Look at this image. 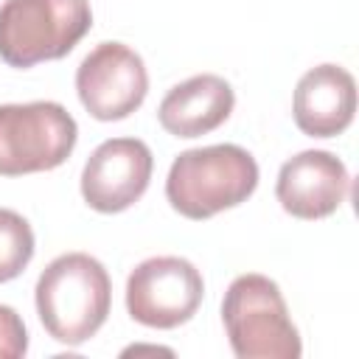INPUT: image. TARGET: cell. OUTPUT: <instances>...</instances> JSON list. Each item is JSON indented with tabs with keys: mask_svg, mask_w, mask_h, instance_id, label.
Returning a JSON list of instances; mask_svg holds the SVG:
<instances>
[{
	"mask_svg": "<svg viewBox=\"0 0 359 359\" xmlns=\"http://www.w3.org/2000/svg\"><path fill=\"white\" fill-rule=\"evenodd\" d=\"M36 314L62 345H81L107 323L112 280L104 264L87 252L53 258L36 280Z\"/></svg>",
	"mask_w": 359,
	"mask_h": 359,
	"instance_id": "cell-1",
	"label": "cell"
},
{
	"mask_svg": "<svg viewBox=\"0 0 359 359\" xmlns=\"http://www.w3.org/2000/svg\"><path fill=\"white\" fill-rule=\"evenodd\" d=\"M255 185V157L241 146L216 143L177 154L165 180V199L180 216L202 222L247 202Z\"/></svg>",
	"mask_w": 359,
	"mask_h": 359,
	"instance_id": "cell-2",
	"label": "cell"
},
{
	"mask_svg": "<svg viewBox=\"0 0 359 359\" xmlns=\"http://www.w3.org/2000/svg\"><path fill=\"white\" fill-rule=\"evenodd\" d=\"M222 320L238 359H297L303 353L286 300L266 275H238L224 292Z\"/></svg>",
	"mask_w": 359,
	"mask_h": 359,
	"instance_id": "cell-3",
	"label": "cell"
},
{
	"mask_svg": "<svg viewBox=\"0 0 359 359\" xmlns=\"http://www.w3.org/2000/svg\"><path fill=\"white\" fill-rule=\"evenodd\" d=\"M87 0H6L0 6V59L34 67L67 56L90 31Z\"/></svg>",
	"mask_w": 359,
	"mask_h": 359,
	"instance_id": "cell-4",
	"label": "cell"
},
{
	"mask_svg": "<svg viewBox=\"0 0 359 359\" xmlns=\"http://www.w3.org/2000/svg\"><path fill=\"white\" fill-rule=\"evenodd\" d=\"M79 137L73 115L56 101L0 104V177L62 165Z\"/></svg>",
	"mask_w": 359,
	"mask_h": 359,
	"instance_id": "cell-5",
	"label": "cell"
},
{
	"mask_svg": "<svg viewBox=\"0 0 359 359\" xmlns=\"http://www.w3.org/2000/svg\"><path fill=\"white\" fill-rule=\"evenodd\" d=\"M205 294L199 269L177 255H157L137 264L126 280L129 317L149 328H177L188 323Z\"/></svg>",
	"mask_w": 359,
	"mask_h": 359,
	"instance_id": "cell-6",
	"label": "cell"
},
{
	"mask_svg": "<svg viewBox=\"0 0 359 359\" xmlns=\"http://www.w3.org/2000/svg\"><path fill=\"white\" fill-rule=\"evenodd\" d=\"M76 93L95 121H123L143 104L149 73L129 45L101 42L81 59L76 70Z\"/></svg>",
	"mask_w": 359,
	"mask_h": 359,
	"instance_id": "cell-7",
	"label": "cell"
},
{
	"mask_svg": "<svg viewBox=\"0 0 359 359\" xmlns=\"http://www.w3.org/2000/svg\"><path fill=\"white\" fill-rule=\"evenodd\" d=\"M154 157L137 137L104 140L81 171V196L98 213H121L132 208L149 188Z\"/></svg>",
	"mask_w": 359,
	"mask_h": 359,
	"instance_id": "cell-8",
	"label": "cell"
},
{
	"mask_svg": "<svg viewBox=\"0 0 359 359\" xmlns=\"http://www.w3.org/2000/svg\"><path fill=\"white\" fill-rule=\"evenodd\" d=\"M351 191L345 163L323 149H309L286 160L278 171L275 196L294 219H325L337 213Z\"/></svg>",
	"mask_w": 359,
	"mask_h": 359,
	"instance_id": "cell-9",
	"label": "cell"
},
{
	"mask_svg": "<svg viewBox=\"0 0 359 359\" xmlns=\"http://www.w3.org/2000/svg\"><path fill=\"white\" fill-rule=\"evenodd\" d=\"M294 123L309 137L342 135L356 112V81L339 65H317L300 76L292 101Z\"/></svg>",
	"mask_w": 359,
	"mask_h": 359,
	"instance_id": "cell-10",
	"label": "cell"
},
{
	"mask_svg": "<svg viewBox=\"0 0 359 359\" xmlns=\"http://www.w3.org/2000/svg\"><path fill=\"white\" fill-rule=\"evenodd\" d=\"M233 87L213 73H199L165 93L157 118L174 137H199L219 129L233 112Z\"/></svg>",
	"mask_w": 359,
	"mask_h": 359,
	"instance_id": "cell-11",
	"label": "cell"
},
{
	"mask_svg": "<svg viewBox=\"0 0 359 359\" xmlns=\"http://www.w3.org/2000/svg\"><path fill=\"white\" fill-rule=\"evenodd\" d=\"M34 258L31 224L8 208H0V283L14 280Z\"/></svg>",
	"mask_w": 359,
	"mask_h": 359,
	"instance_id": "cell-12",
	"label": "cell"
},
{
	"mask_svg": "<svg viewBox=\"0 0 359 359\" xmlns=\"http://www.w3.org/2000/svg\"><path fill=\"white\" fill-rule=\"evenodd\" d=\"M28 351L22 317L11 306H0V359H20Z\"/></svg>",
	"mask_w": 359,
	"mask_h": 359,
	"instance_id": "cell-13",
	"label": "cell"
}]
</instances>
